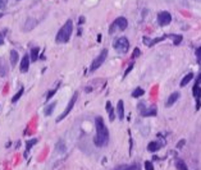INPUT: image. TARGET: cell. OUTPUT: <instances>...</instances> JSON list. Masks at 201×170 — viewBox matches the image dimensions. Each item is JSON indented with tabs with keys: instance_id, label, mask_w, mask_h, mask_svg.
<instances>
[{
	"instance_id": "37",
	"label": "cell",
	"mask_w": 201,
	"mask_h": 170,
	"mask_svg": "<svg viewBox=\"0 0 201 170\" xmlns=\"http://www.w3.org/2000/svg\"><path fill=\"white\" fill-rule=\"evenodd\" d=\"M4 44V36H3V33H0V45Z\"/></svg>"
},
{
	"instance_id": "8",
	"label": "cell",
	"mask_w": 201,
	"mask_h": 170,
	"mask_svg": "<svg viewBox=\"0 0 201 170\" xmlns=\"http://www.w3.org/2000/svg\"><path fill=\"white\" fill-rule=\"evenodd\" d=\"M172 22V14L167 10L159 12L158 14V23L161 26V27H165V26H169Z\"/></svg>"
},
{
	"instance_id": "15",
	"label": "cell",
	"mask_w": 201,
	"mask_h": 170,
	"mask_svg": "<svg viewBox=\"0 0 201 170\" xmlns=\"http://www.w3.org/2000/svg\"><path fill=\"white\" fill-rule=\"evenodd\" d=\"M55 106H57V101L51 102V104H49L47 106H45V109H44V115L45 117H50V115L53 114Z\"/></svg>"
},
{
	"instance_id": "11",
	"label": "cell",
	"mask_w": 201,
	"mask_h": 170,
	"mask_svg": "<svg viewBox=\"0 0 201 170\" xmlns=\"http://www.w3.org/2000/svg\"><path fill=\"white\" fill-rule=\"evenodd\" d=\"M117 114H118V118L121 120L124 119V102H123V100H119L117 104Z\"/></svg>"
},
{
	"instance_id": "9",
	"label": "cell",
	"mask_w": 201,
	"mask_h": 170,
	"mask_svg": "<svg viewBox=\"0 0 201 170\" xmlns=\"http://www.w3.org/2000/svg\"><path fill=\"white\" fill-rule=\"evenodd\" d=\"M30 63H31V58L30 54H24L23 58L21 60V65H19V70L22 73H27L28 69H30Z\"/></svg>"
},
{
	"instance_id": "35",
	"label": "cell",
	"mask_w": 201,
	"mask_h": 170,
	"mask_svg": "<svg viewBox=\"0 0 201 170\" xmlns=\"http://www.w3.org/2000/svg\"><path fill=\"white\" fill-rule=\"evenodd\" d=\"M184 143H186V141H184V139H181L179 142L177 143V148H182V147L184 146Z\"/></svg>"
},
{
	"instance_id": "12",
	"label": "cell",
	"mask_w": 201,
	"mask_h": 170,
	"mask_svg": "<svg viewBox=\"0 0 201 170\" xmlns=\"http://www.w3.org/2000/svg\"><path fill=\"white\" fill-rule=\"evenodd\" d=\"M164 38H168V35H165L163 37H158V38H154V40H150L149 37H144V42L147 45V46H154L155 44L160 42V41H163Z\"/></svg>"
},
{
	"instance_id": "34",
	"label": "cell",
	"mask_w": 201,
	"mask_h": 170,
	"mask_svg": "<svg viewBox=\"0 0 201 170\" xmlns=\"http://www.w3.org/2000/svg\"><path fill=\"white\" fill-rule=\"evenodd\" d=\"M6 4H8V0H0V9H4Z\"/></svg>"
},
{
	"instance_id": "31",
	"label": "cell",
	"mask_w": 201,
	"mask_h": 170,
	"mask_svg": "<svg viewBox=\"0 0 201 170\" xmlns=\"http://www.w3.org/2000/svg\"><path fill=\"white\" fill-rule=\"evenodd\" d=\"M133 67H135V64H133V63H131V64H129V67H128L127 69H126V72H124V76H123V78H126V77L128 76V73L131 72L132 69H133Z\"/></svg>"
},
{
	"instance_id": "23",
	"label": "cell",
	"mask_w": 201,
	"mask_h": 170,
	"mask_svg": "<svg viewBox=\"0 0 201 170\" xmlns=\"http://www.w3.org/2000/svg\"><path fill=\"white\" fill-rule=\"evenodd\" d=\"M23 94H24V87H21V88L18 90L17 94H15V95L12 97V102H13V104H14V102H17L19 99H21L22 96H23Z\"/></svg>"
},
{
	"instance_id": "29",
	"label": "cell",
	"mask_w": 201,
	"mask_h": 170,
	"mask_svg": "<svg viewBox=\"0 0 201 170\" xmlns=\"http://www.w3.org/2000/svg\"><path fill=\"white\" fill-rule=\"evenodd\" d=\"M57 90H58V88H57V87H55L54 90H51V91H49V92H47V96H46V101H49V100H50V99H51V97H53V96H54L55 94H57Z\"/></svg>"
},
{
	"instance_id": "41",
	"label": "cell",
	"mask_w": 201,
	"mask_h": 170,
	"mask_svg": "<svg viewBox=\"0 0 201 170\" xmlns=\"http://www.w3.org/2000/svg\"><path fill=\"white\" fill-rule=\"evenodd\" d=\"M193 1H199V3H200V1H201V0H193Z\"/></svg>"
},
{
	"instance_id": "26",
	"label": "cell",
	"mask_w": 201,
	"mask_h": 170,
	"mask_svg": "<svg viewBox=\"0 0 201 170\" xmlns=\"http://www.w3.org/2000/svg\"><path fill=\"white\" fill-rule=\"evenodd\" d=\"M37 143V138H32V139H28L27 142H26V150H27V152L30 151V150L34 147L35 145ZM27 152H26V155H27Z\"/></svg>"
},
{
	"instance_id": "28",
	"label": "cell",
	"mask_w": 201,
	"mask_h": 170,
	"mask_svg": "<svg viewBox=\"0 0 201 170\" xmlns=\"http://www.w3.org/2000/svg\"><path fill=\"white\" fill-rule=\"evenodd\" d=\"M136 168V165L133 166H128V165H121V166H117L115 169H113V170H135Z\"/></svg>"
},
{
	"instance_id": "33",
	"label": "cell",
	"mask_w": 201,
	"mask_h": 170,
	"mask_svg": "<svg viewBox=\"0 0 201 170\" xmlns=\"http://www.w3.org/2000/svg\"><path fill=\"white\" fill-rule=\"evenodd\" d=\"M141 55V51H140V49L138 47H136V49L133 50V58H138Z\"/></svg>"
},
{
	"instance_id": "39",
	"label": "cell",
	"mask_w": 201,
	"mask_h": 170,
	"mask_svg": "<svg viewBox=\"0 0 201 170\" xmlns=\"http://www.w3.org/2000/svg\"><path fill=\"white\" fill-rule=\"evenodd\" d=\"M135 170H141V168H140V165H137V164H136V168H135Z\"/></svg>"
},
{
	"instance_id": "2",
	"label": "cell",
	"mask_w": 201,
	"mask_h": 170,
	"mask_svg": "<svg viewBox=\"0 0 201 170\" xmlns=\"http://www.w3.org/2000/svg\"><path fill=\"white\" fill-rule=\"evenodd\" d=\"M72 32H73V22L70 21V19H68L66 23L60 27V30L58 31L55 41H57L58 44H67L68 41L70 40Z\"/></svg>"
},
{
	"instance_id": "10",
	"label": "cell",
	"mask_w": 201,
	"mask_h": 170,
	"mask_svg": "<svg viewBox=\"0 0 201 170\" xmlns=\"http://www.w3.org/2000/svg\"><path fill=\"white\" fill-rule=\"evenodd\" d=\"M37 26V19H35V18H32V17H28L27 19H26V22H24V26H23V30L24 32H30L32 31L35 27Z\"/></svg>"
},
{
	"instance_id": "3",
	"label": "cell",
	"mask_w": 201,
	"mask_h": 170,
	"mask_svg": "<svg viewBox=\"0 0 201 170\" xmlns=\"http://www.w3.org/2000/svg\"><path fill=\"white\" fill-rule=\"evenodd\" d=\"M113 47H114V50L119 54V55H124V54H127L128 50H129V41H128V38L124 37V36L118 37L114 41V44H113Z\"/></svg>"
},
{
	"instance_id": "19",
	"label": "cell",
	"mask_w": 201,
	"mask_h": 170,
	"mask_svg": "<svg viewBox=\"0 0 201 170\" xmlns=\"http://www.w3.org/2000/svg\"><path fill=\"white\" fill-rule=\"evenodd\" d=\"M18 59H19V54L17 50H12L10 51V64L12 65H15L18 63Z\"/></svg>"
},
{
	"instance_id": "36",
	"label": "cell",
	"mask_w": 201,
	"mask_h": 170,
	"mask_svg": "<svg viewBox=\"0 0 201 170\" xmlns=\"http://www.w3.org/2000/svg\"><path fill=\"white\" fill-rule=\"evenodd\" d=\"M85 21H86V19H85V17H83V15H82V17H80V19H78V24H80V26L83 24V23H85Z\"/></svg>"
},
{
	"instance_id": "40",
	"label": "cell",
	"mask_w": 201,
	"mask_h": 170,
	"mask_svg": "<svg viewBox=\"0 0 201 170\" xmlns=\"http://www.w3.org/2000/svg\"><path fill=\"white\" fill-rule=\"evenodd\" d=\"M3 63H4V60H3L1 58H0V67H1V64H3Z\"/></svg>"
},
{
	"instance_id": "5",
	"label": "cell",
	"mask_w": 201,
	"mask_h": 170,
	"mask_svg": "<svg viewBox=\"0 0 201 170\" xmlns=\"http://www.w3.org/2000/svg\"><path fill=\"white\" fill-rule=\"evenodd\" d=\"M106 56H108V49H103L101 53H100L99 55L92 60L91 65H90V72H95V70H98L104 64V62L106 60Z\"/></svg>"
},
{
	"instance_id": "24",
	"label": "cell",
	"mask_w": 201,
	"mask_h": 170,
	"mask_svg": "<svg viewBox=\"0 0 201 170\" xmlns=\"http://www.w3.org/2000/svg\"><path fill=\"white\" fill-rule=\"evenodd\" d=\"M144 94H145V91L141 87H136L133 91H132V97L138 99V97H141V96H144Z\"/></svg>"
},
{
	"instance_id": "22",
	"label": "cell",
	"mask_w": 201,
	"mask_h": 170,
	"mask_svg": "<svg viewBox=\"0 0 201 170\" xmlns=\"http://www.w3.org/2000/svg\"><path fill=\"white\" fill-rule=\"evenodd\" d=\"M9 74V67L8 64L5 62L1 64V67H0V77H6Z\"/></svg>"
},
{
	"instance_id": "18",
	"label": "cell",
	"mask_w": 201,
	"mask_h": 170,
	"mask_svg": "<svg viewBox=\"0 0 201 170\" xmlns=\"http://www.w3.org/2000/svg\"><path fill=\"white\" fill-rule=\"evenodd\" d=\"M160 143H159V142H155V141H154V142H150V143H149V145H147V150H149V151H150V152H156V151H159V150H160Z\"/></svg>"
},
{
	"instance_id": "17",
	"label": "cell",
	"mask_w": 201,
	"mask_h": 170,
	"mask_svg": "<svg viewBox=\"0 0 201 170\" xmlns=\"http://www.w3.org/2000/svg\"><path fill=\"white\" fill-rule=\"evenodd\" d=\"M38 55H40V47L35 46L31 49V53H30V58H31V62H36L38 59Z\"/></svg>"
},
{
	"instance_id": "21",
	"label": "cell",
	"mask_w": 201,
	"mask_h": 170,
	"mask_svg": "<svg viewBox=\"0 0 201 170\" xmlns=\"http://www.w3.org/2000/svg\"><path fill=\"white\" fill-rule=\"evenodd\" d=\"M55 150H57V152L59 153H64L66 152V143H64V141H58L57 146H55Z\"/></svg>"
},
{
	"instance_id": "4",
	"label": "cell",
	"mask_w": 201,
	"mask_h": 170,
	"mask_svg": "<svg viewBox=\"0 0 201 170\" xmlns=\"http://www.w3.org/2000/svg\"><path fill=\"white\" fill-rule=\"evenodd\" d=\"M127 27H128L127 18L118 17L117 19H114V22H113L112 24H110V27H109V35H114L117 31H124Z\"/></svg>"
},
{
	"instance_id": "38",
	"label": "cell",
	"mask_w": 201,
	"mask_h": 170,
	"mask_svg": "<svg viewBox=\"0 0 201 170\" xmlns=\"http://www.w3.org/2000/svg\"><path fill=\"white\" fill-rule=\"evenodd\" d=\"M196 83H197V85H200V83H201V73L199 74V77H197V79H196Z\"/></svg>"
},
{
	"instance_id": "1",
	"label": "cell",
	"mask_w": 201,
	"mask_h": 170,
	"mask_svg": "<svg viewBox=\"0 0 201 170\" xmlns=\"http://www.w3.org/2000/svg\"><path fill=\"white\" fill-rule=\"evenodd\" d=\"M95 127H96V136L94 138V143L98 147H105L109 143V130L101 117L95 118Z\"/></svg>"
},
{
	"instance_id": "13",
	"label": "cell",
	"mask_w": 201,
	"mask_h": 170,
	"mask_svg": "<svg viewBox=\"0 0 201 170\" xmlns=\"http://www.w3.org/2000/svg\"><path fill=\"white\" fill-rule=\"evenodd\" d=\"M179 96H181V95H179V92H173V94H172V95L169 96V99L167 100V106H168V108H170L173 104H176L177 100L179 99Z\"/></svg>"
},
{
	"instance_id": "30",
	"label": "cell",
	"mask_w": 201,
	"mask_h": 170,
	"mask_svg": "<svg viewBox=\"0 0 201 170\" xmlns=\"http://www.w3.org/2000/svg\"><path fill=\"white\" fill-rule=\"evenodd\" d=\"M145 170H154V165L151 161H145Z\"/></svg>"
},
{
	"instance_id": "20",
	"label": "cell",
	"mask_w": 201,
	"mask_h": 170,
	"mask_svg": "<svg viewBox=\"0 0 201 170\" xmlns=\"http://www.w3.org/2000/svg\"><path fill=\"white\" fill-rule=\"evenodd\" d=\"M106 111H108V114H109V119H110V121H113V120L115 119V114H114V110H113L110 101L106 102Z\"/></svg>"
},
{
	"instance_id": "14",
	"label": "cell",
	"mask_w": 201,
	"mask_h": 170,
	"mask_svg": "<svg viewBox=\"0 0 201 170\" xmlns=\"http://www.w3.org/2000/svg\"><path fill=\"white\" fill-rule=\"evenodd\" d=\"M192 96L196 99V101H201V87L197 85V83H195V85H193Z\"/></svg>"
},
{
	"instance_id": "32",
	"label": "cell",
	"mask_w": 201,
	"mask_h": 170,
	"mask_svg": "<svg viewBox=\"0 0 201 170\" xmlns=\"http://www.w3.org/2000/svg\"><path fill=\"white\" fill-rule=\"evenodd\" d=\"M195 55H196V58H197V62H200V63H201V46H200V47H197V49H196Z\"/></svg>"
},
{
	"instance_id": "27",
	"label": "cell",
	"mask_w": 201,
	"mask_h": 170,
	"mask_svg": "<svg viewBox=\"0 0 201 170\" xmlns=\"http://www.w3.org/2000/svg\"><path fill=\"white\" fill-rule=\"evenodd\" d=\"M176 168H177L178 170H188L187 165L184 164L182 160H177V161H176Z\"/></svg>"
},
{
	"instance_id": "7",
	"label": "cell",
	"mask_w": 201,
	"mask_h": 170,
	"mask_svg": "<svg viewBox=\"0 0 201 170\" xmlns=\"http://www.w3.org/2000/svg\"><path fill=\"white\" fill-rule=\"evenodd\" d=\"M138 110H140V114L142 117H156V113H158V109L155 105H152V106L146 109L144 102H140V104H138Z\"/></svg>"
},
{
	"instance_id": "25",
	"label": "cell",
	"mask_w": 201,
	"mask_h": 170,
	"mask_svg": "<svg viewBox=\"0 0 201 170\" xmlns=\"http://www.w3.org/2000/svg\"><path fill=\"white\" fill-rule=\"evenodd\" d=\"M168 37L173 40V44H174V45H179L181 41L183 40L182 35H168Z\"/></svg>"
},
{
	"instance_id": "6",
	"label": "cell",
	"mask_w": 201,
	"mask_h": 170,
	"mask_svg": "<svg viewBox=\"0 0 201 170\" xmlns=\"http://www.w3.org/2000/svg\"><path fill=\"white\" fill-rule=\"evenodd\" d=\"M77 99H78V92L76 91V92H74V94H73V96H72V97H70V100H69V102H68V105H67L66 110H64L63 113H61V114L59 115V117L57 118V123H59V121H61V120L64 119V118L67 117L68 114L70 113V111H72L73 106H74V105H76V101H77Z\"/></svg>"
},
{
	"instance_id": "16",
	"label": "cell",
	"mask_w": 201,
	"mask_h": 170,
	"mask_svg": "<svg viewBox=\"0 0 201 170\" xmlns=\"http://www.w3.org/2000/svg\"><path fill=\"white\" fill-rule=\"evenodd\" d=\"M193 77H195V74H193V73H188V74H186V76H184L183 78H182V81H181L179 86H181V87H184V86H187V85H188V83L193 79Z\"/></svg>"
}]
</instances>
